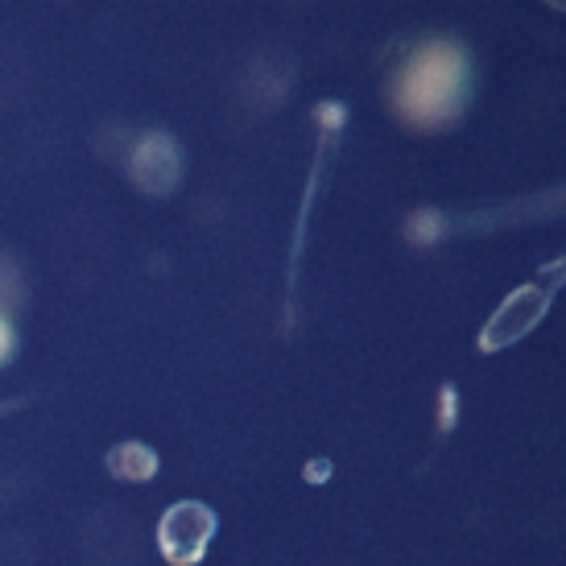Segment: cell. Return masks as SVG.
Wrapping results in <instances>:
<instances>
[{
  "instance_id": "1",
  "label": "cell",
  "mask_w": 566,
  "mask_h": 566,
  "mask_svg": "<svg viewBox=\"0 0 566 566\" xmlns=\"http://www.w3.org/2000/svg\"><path fill=\"white\" fill-rule=\"evenodd\" d=\"M468 99V63L455 46H422L397 80V108L418 125L451 120Z\"/></svg>"
},
{
  "instance_id": "2",
  "label": "cell",
  "mask_w": 566,
  "mask_h": 566,
  "mask_svg": "<svg viewBox=\"0 0 566 566\" xmlns=\"http://www.w3.org/2000/svg\"><path fill=\"white\" fill-rule=\"evenodd\" d=\"M9 352H13V327L0 318V360H9Z\"/></svg>"
}]
</instances>
